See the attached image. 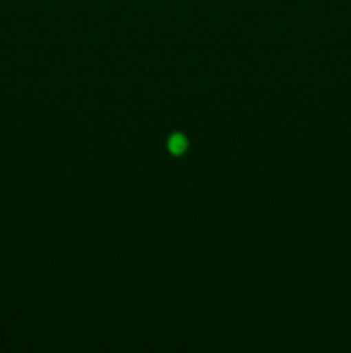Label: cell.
<instances>
[{
	"instance_id": "1",
	"label": "cell",
	"mask_w": 351,
	"mask_h": 353,
	"mask_svg": "<svg viewBox=\"0 0 351 353\" xmlns=\"http://www.w3.org/2000/svg\"><path fill=\"white\" fill-rule=\"evenodd\" d=\"M169 148H171L174 154H181V152L186 148V140L181 137V134H174V137L171 138V141H169Z\"/></svg>"
}]
</instances>
